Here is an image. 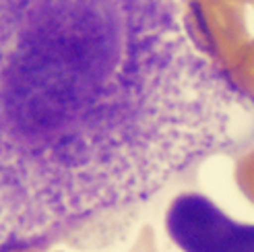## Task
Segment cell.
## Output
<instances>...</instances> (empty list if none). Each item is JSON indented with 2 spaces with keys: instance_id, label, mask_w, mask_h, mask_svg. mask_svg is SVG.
<instances>
[{
  "instance_id": "1",
  "label": "cell",
  "mask_w": 254,
  "mask_h": 252,
  "mask_svg": "<svg viewBox=\"0 0 254 252\" xmlns=\"http://www.w3.org/2000/svg\"><path fill=\"white\" fill-rule=\"evenodd\" d=\"M254 132L194 25L136 0H0V252L77 242Z\"/></svg>"
},
{
  "instance_id": "2",
  "label": "cell",
  "mask_w": 254,
  "mask_h": 252,
  "mask_svg": "<svg viewBox=\"0 0 254 252\" xmlns=\"http://www.w3.org/2000/svg\"><path fill=\"white\" fill-rule=\"evenodd\" d=\"M166 228L182 252H254V223L236 221L205 194H178Z\"/></svg>"
}]
</instances>
